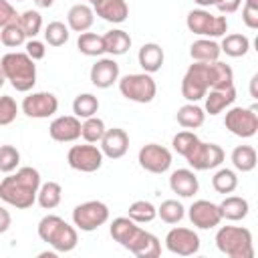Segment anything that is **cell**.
<instances>
[{"label":"cell","mask_w":258,"mask_h":258,"mask_svg":"<svg viewBox=\"0 0 258 258\" xmlns=\"http://www.w3.org/2000/svg\"><path fill=\"white\" fill-rule=\"evenodd\" d=\"M40 173L34 167H20L16 173L0 181V200L12 208L26 210L36 202Z\"/></svg>","instance_id":"1"},{"label":"cell","mask_w":258,"mask_h":258,"mask_svg":"<svg viewBox=\"0 0 258 258\" xmlns=\"http://www.w3.org/2000/svg\"><path fill=\"white\" fill-rule=\"evenodd\" d=\"M4 79L20 93H28L36 85V64L26 52H6L0 60Z\"/></svg>","instance_id":"2"},{"label":"cell","mask_w":258,"mask_h":258,"mask_svg":"<svg viewBox=\"0 0 258 258\" xmlns=\"http://www.w3.org/2000/svg\"><path fill=\"white\" fill-rule=\"evenodd\" d=\"M216 246L228 258H254L252 232L242 226H222L216 232Z\"/></svg>","instance_id":"3"},{"label":"cell","mask_w":258,"mask_h":258,"mask_svg":"<svg viewBox=\"0 0 258 258\" xmlns=\"http://www.w3.org/2000/svg\"><path fill=\"white\" fill-rule=\"evenodd\" d=\"M119 91L127 101L133 103H151L157 95V85L153 81V77L149 73H133V75H125L119 81Z\"/></svg>","instance_id":"4"},{"label":"cell","mask_w":258,"mask_h":258,"mask_svg":"<svg viewBox=\"0 0 258 258\" xmlns=\"http://www.w3.org/2000/svg\"><path fill=\"white\" fill-rule=\"evenodd\" d=\"M185 24H187L189 32L204 36V38H218V36H224L228 32L226 16H216V14L208 12L206 8L191 10L185 18Z\"/></svg>","instance_id":"5"},{"label":"cell","mask_w":258,"mask_h":258,"mask_svg":"<svg viewBox=\"0 0 258 258\" xmlns=\"http://www.w3.org/2000/svg\"><path fill=\"white\" fill-rule=\"evenodd\" d=\"M254 107H230L224 117V127L242 139H250L258 133V113Z\"/></svg>","instance_id":"6"},{"label":"cell","mask_w":258,"mask_h":258,"mask_svg":"<svg viewBox=\"0 0 258 258\" xmlns=\"http://www.w3.org/2000/svg\"><path fill=\"white\" fill-rule=\"evenodd\" d=\"M109 222V208L99 200H89L73 210V224L81 232H95Z\"/></svg>","instance_id":"7"},{"label":"cell","mask_w":258,"mask_h":258,"mask_svg":"<svg viewBox=\"0 0 258 258\" xmlns=\"http://www.w3.org/2000/svg\"><path fill=\"white\" fill-rule=\"evenodd\" d=\"M210 91V77H208V62H196L187 67L181 79V97L187 103H198Z\"/></svg>","instance_id":"8"},{"label":"cell","mask_w":258,"mask_h":258,"mask_svg":"<svg viewBox=\"0 0 258 258\" xmlns=\"http://www.w3.org/2000/svg\"><path fill=\"white\" fill-rule=\"evenodd\" d=\"M103 151L95 143H85V145H73L67 153V163L83 173H93L101 169L103 165Z\"/></svg>","instance_id":"9"},{"label":"cell","mask_w":258,"mask_h":258,"mask_svg":"<svg viewBox=\"0 0 258 258\" xmlns=\"http://www.w3.org/2000/svg\"><path fill=\"white\" fill-rule=\"evenodd\" d=\"M226 153L218 143H204L198 141L194 149L185 155V161L196 169V171H206V169H216L222 165Z\"/></svg>","instance_id":"10"},{"label":"cell","mask_w":258,"mask_h":258,"mask_svg":"<svg viewBox=\"0 0 258 258\" xmlns=\"http://www.w3.org/2000/svg\"><path fill=\"white\" fill-rule=\"evenodd\" d=\"M137 161L149 173H165L171 167V151L159 143H147L139 149Z\"/></svg>","instance_id":"11"},{"label":"cell","mask_w":258,"mask_h":258,"mask_svg":"<svg viewBox=\"0 0 258 258\" xmlns=\"http://www.w3.org/2000/svg\"><path fill=\"white\" fill-rule=\"evenodd\" d=\"M165 248L177 256H194L200 252V236L189 228H171L165 236Z\"/></svg>","instance_id":"12"},{"label":"cell","mask_w":258,"mask_h":258,"mask_svg":"<svg viewBox=\"0 0 258 258\" xmlns=\"http://www.w3.org/2000/svg\"><path fill=\"white\" fill-rule=\"evenodd\" d=\"M58 111V99L48 91L30 93L22 101V113L32 119H48Z\"/></svg>","instance_id":"13"},{"label":"cell","mask_w":258,"mask_h":258,"mask_svg":"<svg viewBox=\"0 0 258 258\" xmlns=\"http://www.w3.org/2000/svg\"><path fill=\"white\" fill-rule=\"evenodd\" d=\"M191 224L200 230H210V228H216L220 226L222 222V214H220V208L218 204L210 202V200H196L191 206H189V212H187Z\"/></svg>","instance_id":"14"},{"label":"cell","mask_w":258,"mask_h":258,"mask_svg":"<svg viewBox=\"0 0 258 258\" xmlns=\"http://www.w3.org/2000/svg\"><path fill=\"white\" fill-rule=\"evenodd\" d=\"M125 248L137 258H157L161 254L159 238L143 228H137V232L133 234V238L127 242Z\"/></svg>","instance_id":"15"},{"label":"cell","mask_w":258,"mask_h":258,"mask_svg":"<svg viewBox=\"0 0 258 258\" xmlns=\"http://www.w3.org/2000/svg\"><path fill=\"white\" fill-rule=\"evenodd\" d=\"M48 135L58 143H73L81 137V119L75 115H60L50 121Z\"/></svg>","instance_id":"16"},{"label":"cell","mask_w":258,"mask_h":258,"mask_svg":"<svg viewBox=\"0 0 258 258\" xmlns=\"http://www.w3.org/2000/svg\"><path fill=\"white\" fill-rule=\"evenodd\" d=\"M99 143H101L99 149L103 151L105 157H109V159H121L127 153V149H129V135L121 127H111V129L105 131V135L101 137Z\"/></svg>","instance_id":"17"},{"label":"cell","mask_w":258,"mask_h":258,"mask_svg":"<svg viewBox=\"0 0 258 258\" xmlns=\"http://www.w3.org/2000/svg\"><path fill=\"white\" fill-rule=\"evenodd\" d=\"M89 77L97 89H109L119 81V64L113 56L97 58V62L91 67Z\"/></svg>","instance_id":"18"},{"label":"cell","mask_w":258,"mask_h":258,"mask_svg":"<svg viewBox=\"0 0 258 258\" xmlns=\"http://www.w3.org/2000/svg\"><path fill=\"white\" fill-rule=\"evenodd\" d=\"M93 12L111 24H121L129 16V6L125 0H93Z\"/></svg>","instance_id":"19"},{"label":"cell","mask_w":258,"mask_h":258,"mask_svg":"<svg viewBox=\"0 0 258 258\" xmlns=\"http://www.w3.org/2000/svg\"><path fill=\"white\" fill-rule=\"evenodd\" d=\"M169 187L179 198H194L200 189V181L191 169H175L169 175Z\"/></svg>","instance_id":"20"},{"label":"cell","mask_w":258,"mask_h":258,"mask_svg":"<svg viewBox=\"0 0 258 258\" xmlns=\"http://www.w3.org/2000/svg\"><path fill=\"white\" fill-rule=\"evenodd\" d=\"M77 242H79V236H77V228L67 224L64 220L56 226V230L52 232V236L48 238V246H52V250H56L58 254H64V252H73L77 248Z\"/></svg>","instance_id":"21"},{"label":"cell","mask_w":258,"mask_h":258,"mask_svg":"<svg viewBox=\"0 0 258 258\" xmlns=\"http://www.w3.org/2000/svg\"><path fill=\"white\" fill-rule=\"evenodd\" d=\"M95 22V12H93V6L89 4H75L71 6L69 14H67V26L69 30L73 32H87Z\"/></svg>","instance_id":"22"},{"label":"cell","mask_w":258,"mask_h":258,"mask_svg":"<svg viewBox=\"0 0 258 258\" xmlns=\"http://www.w3.org/2000/svg\"><path fill=\"white\" fill-rule=\"evenodd\" d=\"M206 113L210 115H220L222 111H226L228 107H232V103L236 101V89L228 87V89H210L206 93Z\"/></svg>","instance_id":"23"},{"label":"cell","mask_w":258,"mask_h":258,"mask_svg":"<svg viewBox=\"0 0 258 258\" xmlns=\"http://www.w3.org/2000/svg\"><path fill=\"white\" fill-rule=\"evenodd\" d=\"M163 48L157 44V42H145L139 52H137V60H139V67L143 69V73H157L161 67H163Z\"/></svg>","instance_id":"24"},{"label":"cell","mask_w":258,"mask_h":258,"mask_svg":"<svg viewBox=\"0 0 258 258\" xmlns=\"http://www.w3.org/2000/svg\"><path fill=\"white\" fill-rule=\"evenodd\" d=\"M222 220H230V222H240L248 216L250 212V204L248 200L240 198V196H226L222 204H218Z\"/></svg>","instance_id":"25"},{"label":"cell","mask_w":258,"mask_h":258,"mask_svg":"<svg viewBox=\"0 0 258 258\" xmlns=\"http://www.w3.org/2000/svg\"><path fill=\"white\" fill-rule=\"evenodd\" d=\"M220 54H222L220 44L214 38H198L189 46V56L196 62H214L220 58Z\"/></svg>","instance_id":"26"},{"label":"cell","mask_w":258,"mask_h":258,"mask_svg":"<svg viewBox=\"0 0 258 258\" xmlns=\"http://www.w3.org/2000/svg\"><path fill=\"white\" fill-rule=\"evenodd\" d=\"M208 77H210V89L234 87V71L230 64L222 62L220 58L214 62H208Z\"/></svg>","instance_id":"27"},{"label":"cell","mask_w":258,"mask_h":258,"mask_svg":"<svg viewBox=\"0 0 258 258\" xmlns=\"http://www.w3.org/2000/svg\"><path fill=\"white\" fill-rule=\"evenodd\" d=\"M103 42H105V52H109L111 56H121L131 48V36L121 28H113L105 32Z\"/></svg>","instance_id":"28"},{"label":"cell","mask_w":258,"mask_h":258,"mask_svg":"<svg viewBox=\"0 0 258 258\" xmlns=\"http://www.w3.org/2000/svg\"><path fill=\"white\" fill-rule=\"evenodd\" d=\"M175 121H177L183 129H198V127H202L204 121H206V111H204L200 105H196V103H185V105H181V107L177 109Z\"/></svg>","instance_id":"29"},{"label":"cell","mask_w":258,"mask_h":258,"mask_svg":"<svg viewBox=\"0 0 258 258\" xmlns=\"http://www.w3.org/2000/svg\"><path fill=\"white\" fill-rule=\"evenodd\" d=\"M137 222H133L129 216H119V218H115L113 222H111V226H109V234H111V238L117 242V244H121L123 248L127 246V242L133 238V234L137 232Z\"/></svg>","instance_id":"30"},{"label":"cell","mask_w":258,"mask_h":258,"mask_svg":"<svg viewBox=\"0 0 258 258\" xmlns=\"http://www.w3.org/2000/svg\"><path fill=\"white\" fill-rule=\"evenodd\" d=\"M230 159H232V165L238 171H242V173L252 171L256 167V163H258V155H256V149L252 145H238V147H234Z\"/></svg>","instance_id":"31"},{"label":"cell","mask_w":258,"mask_h":258,"mask_svg":"<svg viewBox=\"0 0 258 258\" xmlns=\"http://www.w3.org/2000/svg\"><path fill=\"white\" fill-rule=\"evenodd\" d=\"M62 200V187L56 181H46L40 183L38 191H36V202L42 210H54Z\"/></svg>","instance_id":"32"},{"label":"cell","mask_w":258,"mask_h":258,"mask_svg":"<svg viewBox=\"0 0 258 258\" xmlns=\"http://www.w3.org/2000/svg\"><path fill=\"white\" fill-rule=\"evenodd\" d=\"M220 50L226 52V56H232V58H240L244 56L248 50H250V38L244 36V34H226L222 38V44H220Z\"/></svg>","instance_id":"33"},{"label":"cell","mask_w":258,"mask_h":258,"mask_svg":"<svg viewBox=\"0 0 258 258\" xmlns=\"http://www.w3.org/2000/svg\"><path fill=\"white\" fill-rule=\"evenodd\" d=\"M77 48L85 56H101L105 52V42L101 34L95 32H81L77 40Z\"/></svg>","instance_id":"34"},{"label":"cell","mask_w":258,"mask_h":258,"mask_svg":"<svg viewBox=\"0 0 258 258\" xmlns=\"http://www.w3.org/2000/svg\"><path fill=\"white\" fill-rule=\"evenodd\" d=\"M127 216L137 224H149V222H153L157 218V208L147 200H137V202H133L129 206Z\"/></svg>","instance_id":"35"},{"label":"cell","mask_w":258,"mask_h":258,"mask_svg":"<svg viewBox=\"0 0 258 258\" xmlns=\"http://www.w3.org/2000/svg\"><path fill=\"white\" fill-rule=\"evenodd\" d=\"M97 111H99V99L93 93H81V95L75 97V101H73L75 117L87 119V117H93Z\"/></svg>","instance_id":"36"},{"label":"cell","mask_w":258,"mask_h":258,"mask_svg":"<svg viewBox=\"0 0 258 258\" xmlns=\"http://www.w3.org/2000/svg\"><path fill=\"white\" fill-rule=\"evenodd\" d=\"M105 131H107L105 121L95 115L83 119V123H81V137L85 139V143H99L101 137L105 135Z\"/></svg>","instance_id":"37"},{"label":"cell","mask_w":258,"mask_h":258,"mask_svg":"<svg viewBox=\"0 0 258 258\" xmlns=\"http://www.w3.org/2000/svg\"><path fill=\"white\" fill-rule=\"evenodd\" d=\"M212 187L218 191V194H232L236 187H238V175L234 169H228V167H222L214 173L212 177Z\"/></svg>","instance_id":"38"},{"label":"cell","mask_w":258,"mask_h":258,"mask_svg":"<svg viewBox=\"0 0 258 258\" xmlns=\"http://www.w3.org/2000/svg\"><path fill=\"white\" fill-rule=\"evenodd\" d=\"M157 216L161 218V222L165 224H179L185 216V208L181 206V202L177 200H165L161 202V206L157 208Z\"/></svg>","instance_id":"39"},{"label":"cell","mask_w":258,"mask_h":258,"mask_svg":"<svg viewBox=\"0 0 258 258\" xmlns=\"http://www.w3.org/2000/svg\"><path fill=\"white\" fill-rule=\"evenodd\" d=\"M69 36H71L69 26L64 22H60V20H52L44 28V40L50 46H62V44H67Z\"/></svg>","instance_id":"40"},{"label":"cell","mask_w":258,"mask_h":258,"mask_svg":"<svg viewBox=\"0 0 258 258\" xmlns=\"http://www.w3.org/2000/svg\"><path fill=\"white\" fill-rule=\"evenodd\" d=\"M0 42L4 46H8V48H18V46H22L26 42V34L20 28L18 20H14V22L6 24L4 28H0Z\"/></svg>","instance_id":"41"},{"label":"cell","mask_w":258,"mask_h":258,"mask_svg":"<svg viewBox=\"0 0 258 258\" xmlns=\"http://www.w3.org/2000/svg\"><path fill=\"white\" fill-rule=\"evenodd\" d=\"M18 24L24 30L26 38H36V34L42 28V16L38 10H24L22 14H18Z\"/></svg>","instance_id":"42"},{"label":"cell","mask_w":258,"mask_h":258,"mask_svg":"<svg viewBox=\"0 0 258 258\" xmlns=\"http://www.w3.org/2000/svg\"><path fill=\"white\" fill-rule=\"evenodd\" d=\"M200 141V137L194 133V131H189V129H185V131H179V133H175L173 135V139H171V145H173V151L175 153H179V155H187L191 149H194V145Z\"/></svg>","instance_id":"43"},{"label":"cell","mask_w":258,"mask_h":258,"mask_svg":"<svg viewBox=\"0 0 258 258\" xmlns=\"http://www.w3.org/2000/svg\"><path fill=\"white\" fill-rule=\"evenodd\" d=\"M20 163V151L14 145H0V171L12 173Z\"/></svg>","instance_id":"44"},{"label":"cell","mask_w":258,"mask_h":258,"mask_svg":"<svg viewBox=\"0 0 258 258\" xmlns=\"http://www.w3.org/2000/svg\"><path fill=\"white\" fill-rule=\"evenodd\" d=\"M16 115H18V105H16V101H14L10 95H2V97H0V127L14 123Z\"/></svg>","instance_id":"45"},{"label":"cell","mask_w":258,"mask_h":258,"mask_svg":"<svg viewBox=\"0 0 258 258\" xmlns=\"http://www.w3.org/2000/svg\"><path fill=\"white\" fill-rule=\"evenodd\" d=\"M242 22L252 30L258 28V0H244Z\"/></svg>","instance_id":"46"},{"label":"cell","mask_w":258,"mask_h":258,"mask_svg":"<svg viewBox=\"0 0 258 258\" xmlns=\"http://www.w3.org/2000/svg\"><path fill=\"white\" fill-rule=\"evenodd\" d=\"M24 52L36 62V60H42V58H44V54H46V46H44L42 40L28 38V40L24 42Z\"/></svg>","instance_id":"47"},{"label":"cell","mask_w":258,"mask_h":258,"mask_svg":"<svg viewBox=\"0 0 258 258\" xmlns=\"http://www.w3.org/2000/svg\"><path fill=\"white\" fill-rule=\"evenodd\" d=\"M18 18L16 14V8L8 2V0H0V28H4L6 24L14 22Z\"/></svg>","instance_id":"48"},{"label":"cell","mask_w":258,"mask_h":258,"mask_svg":"<svg viewBox=\"0 0 258 258\" xmlns=\"http://www.w3.org/2000/svg\"><path fill=\"white\" fill-rule=\"evenodd\" d=\"M240 4H242V0H220V2L216 4V8H218L222 14H234V12L240 8Z\"/></svg>","instance_id":"49"},{"label":"cell","mask_w":258,"mask_h":258,"mask_svg":"<svg viewBox=\"0 0 258 258\" xmlns=\"http://www.w3.org/2000/svg\"><path fill=\"white\" fill-rule=\"evenodd\" d=\"M10 224H12V216H10V212H8L4 206H0V234L8 232Z\"/></svg>","instance_id":"50"},{"label":"cell","mask_w":258,"mask_h":258,"mask_svg":"<svg viewBox=\"0 0 258 258\" xmlns=\"http://www.w3.org/2000/svg\"><path fill=\"white\" fill-rule=\"evenodd\" d=\"M198 6H202V8H208V6H216L220 0H194Z\"/></svg>","instance_id":"51"},{"label":"cell","mask_w":258,"mask_h":258,"mask_svg":"<svg viewBox=\"0 0 258 258\" xmlns=\"http://www.w3.org/2000/svg\"><path fill=\"white\" fill-rule=\"evenodd\" d=\"M34 4H36L38 8H50V6L54 4V0H34Z\"/></svg>","instance_id":"52"},{"label":"cell","mask_w":258,"mask_h":258,"mask_svg":"<svg viewBox=\"0 0 258 258\" xmlns=\"http://www.w3.org/2000/svg\"><path fill=\"white\" fill-rule=\"evenodd\" d=\"M256 81H258V77L254 75V77H252V81H250V95H252L254 99L258 97V95H256Z\"/></svg>","instance_id":"53"},{"label":"cell","mask_w":258,"mask_h":258,"mask_svg":"<svg viewBox=\"0 0 258 258\" xmlns=\"http://www.w3.org/2000/svg\"><path fill=\"white\" fill-rule=\"evenodd\" d=\"M6 83V79H4V73H2V69H0V87Z\"/></svg>","instance_id":"54"},{"label":"cell","mask_w":258,"mask_h":258,"mask_svg":"<svg viewBox=\"0 0 258 258\" xmlns=\"http://www.w3.org/2000/svg\"><path fill=\"white\" fill-rule=\"evenodd\" d=\"M16 2H24V0H16Z\"/></svg>","instance_id":"55"},{"label":"cell","mask_w":258,"mask_h":258,"mask_svg":"<svg viewBox=\"0 0 258 258\" xmlns=\"http://www.w3.org/2000/svg\"><path fill=\"white\" fill-rule=\"evenodd\" d=\"M89 2H93V0H89Z\"/></svg>","instance_id":"56"}]
</instances>
